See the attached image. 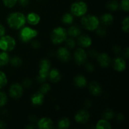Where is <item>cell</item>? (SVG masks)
I'll list each match as a JSON object with an SVG mask.
<instances>
[{
	"mask_svg": "<svg viewBox=\"0 0 129 129\" xmlns=\"http://www.w3.org/2000/svg\"><path fill=\"white\" fill-rule=\"evenodd\" d=\"M17 2L18 0H3L4 5L8 8H13Z\"/></svg>",
	"mask_w": 129,
	"mask_h": 129,
	"instance_id": "836d02e7",
	"label": "cell"
},
{
	"mask_svg": "<svg viewBox=\"0 0 129 129\" xmlns=\"http://www.w3.org/2000/svg\"><path fill=\"white\" fill-rule=\"evenodd\" d=\"M96 30L97 35H99V36L103 37L107 34V31L103 27H98Z\"/></svg>",
	"mask_w": 129,
	"mask_h": 129,
	"instance_id": "8d00e7d4",
	"label": "cell"
},
{
	"mask_svg": "<svg viewBox=\"0 0 129 129\" xmlns=\"http://www.w3.org/2000/svg\"><path fill=\"white\" fill-rule=\"evenodd\" d=\"M10 62V56L6 52H0V66H6Z\"/></svg>",
	"mask_w": 129,
	"mask_h": 129,
	"instance_id": "cb8c5ba5",
	"label": "cell"
},
{
	"mask_svg": "<svg viewBox=\"0 0 129 129\" xmlns=\"http://www.w3.org/2000/svg\"><path fill=\"white\" fill-rule=\"evenodd\" d=\"M89 91L93 95L98 96L102 93V89L99 83L96 81H92L89 84Z\"/></svg>",
	"mask_w": 129,
	"mask_h": 129,
	"instance_id": "9a60e30c",
	"label": "cell"
},
{
	"mask_svg": "<svg viewBox=\"0 0 129 129\" xmlns=\"http://www.w3.org/2000/svg\"><path fill=\"white\" fill-rule=\"evenodd\" d=\"M19 4L22 6H26L28 5L29 0H18Z\"/></svg>",
	"mask_w": 129,
	"mask_h": 129,
	"instance_id": "ab89813d",
	"label": "cell"
},
{
	"mask_svg": "<svg viewBox=\"0 0 129 129\" xmlns=\"http://www.w3.org/2000/svg\"><path fill=\"white\" fill-rule=\"evenodd\" d=\"M50 90V86L47 83H44V84H43L40 88V91L44 94H47Z\"/></svg>",
	"mask_w": 129,
	"mask_h": 129,
	"instance_id": "e575fe53",
	"label": "cell"
},
{
	"mask_svg": "<svg viewBox=\"0 0 129 129\" xmlns=\"http://www.w3.org/2000/svg\"><path fill=\"white\" fill-rule=\"evenodd\" d=\"M98 60L100 64L103 68H107L110 64L111 59L107 53H101L98 55Z\"/></svg>",
	"mask_w": 129,
	"mask_h": 129,
	"instance_id": "5bb4252c",
	"label": "cell"
},
{
	"mask_svg": "<svg viewBox=\"0 0 129 129\" xmlns=\"http://www.w3.org/2000/svg\"><path fill=\"white\" fill-rule=\"evenodd\" d=\"M81 30L80 28L77 25H73L71 26L68 31V34L71 37H78L79 35H81Z\"/></svg>",
	"mask_w": 129,
	"mask_h": 129,
	"instance_id": "44dd1931",
	"label": "cell"
},
{
	"mask_svg": "<svg viewBox=\"0 0 129 129\" xmlns=\"http://www.w3.org/2000/svg\"><path fill=\"white\" fill-rule=\"evenodd\" d=\"M6 127V124L3 121H0V129H4Z\"/></svg>",
	"mask_w": 129,
	"mask_h": 129,
	"instance_id": "7dc6e473",
	"label": "cell"
},
{
	"mask_svg": "<svg viewBox=\"0 0 129 129\" xmlns=\"http://www.w3.org/2000/svg\"><path fill=\"white\" fill-rule=\"evenodd\" d=\"M113 68L115 71L118 72H122L125 69L126 62L122 57H117L115 59L113 63Z\"/></svg>",
	"mask_w": 129,
	"mask_h": 129,
	"instance_id": "2e32d148",
	"label": "cell"
},
{
	"mask_svg": "<svg viewBox=\"0 0 129 129\" xmlns=\"http://www.w3.org/2000/svg\"><path fill=\"white\" fill-rule=\"evenodd\" d=\"M66 45L68 47L70 48V49H73L75 47L76 43L75 41L73 40L72 38H69V39H66Z\"/></svg>",
	"mask_w": 129,
	"mask_h": 129,
	"instance_id": "d590c367",
	"label": "cell"
},
{
	"mask_svg": "<svg viewBox=\"0 0 129 129\" xmlns=\"http://www.w3.org/2000/svg\"><path fill=\"white\" fill-rule=\"evenodd\" d=\"M48 77L49 78L50 80L53 83H57L61 79V74L59 70L55 68L50 70Z\"/></svg>",
	"mask_w": 129,
	"mask_h": 129,
	"instance_id": "ac0fdd59",
	"label": "cell"
},
{
	"mask_svg": "<svg viewBox=\"0 0 129 129\" xmlns=\"http://www.w3.org/2000/svg\"><path fill=\"white\" fill-rule=\"evenodd\" d=\"M7 84V77L5 73L0 71V89L6 86Z\"/></svg>",
	"mask_w": 129,
	"mask_h": 129,
	"instance_id": "4dcf8cb0",
	"label": "cell"
},
{
	"mask_svg": "<svg viewBox=\"0 0 129 129\" xmlns=\"http://www.w3.org/2000/svg\"><path fill=\"white\" fill-rule=\"evenodd\" d=\"M21 28L20 33V39L23 42H28L37 36L38 32L36 30L28 26Z\"/></svg>",
	"mask_w": 129,
	"mask_h": 129,
	"instance_id": "52a82bcc",
	"label": "cell"
},
{
	"mask_svg": "<svg viewBox=\"0 0 129 129\" xmlns=\"http://www.w3.org/2000/svg\"><path fill=\"white\" fill-rule=\"evenodd\" d=\"M101 21L103 24L105 25H110L113 23V16L110 13H105L101 17Z\"/></svg>",
	"mask_w": 129,
	"mask_h": 129,
	"instance_id": "603a6c76",
	"label": "cell"
},
{
	"mask_svg": "<svg viewBox=\"0 0 129 129\" xmlns=\"http://www.w3.org/2000/svg\"><path fill=\"white\" fill-rule=\"evenodd\" d=\"M113 52L115 53L116 54H118L120 52V47L119 46H115L113 49Z\"/></svg>",
	"mask_w": 129,
	"mask_h": 129,
	"instance_id": "7bdbcfd3",
	"label": "cell"
},
{
	"mask_svg": "<svg viewBox=\"0 0 129 129\" xmlns=\"http://www.w3.org/2000/svg\"><path fill=\"white\" fill-rule=\"evenodd\" d=\"M39 76L37 78V80L40 83H43L49 76L50 69V62L47 59H42L39 63Z\"/></svg>",
	"mask_w": 129,
	"mask_h": 129,
	"instance_id": "277c9868",
	"label": "cell"
},
{
	"mask_svg": "<svg viewBox=\"0 0 129 129\" xmlns=\"http://www.w3.org/2000/svg\"><path fill=\"white\" fill-rule=\"evenodd\" d=\"M26 21L25 16L20 12L11 13L7 18L8 25L15 30H18L23 27Z\"/></svg>",
	"mask_w": 129,
	"mask_h": 129,
	"instance_id": "6da1fadb",
	"label": "cell"
},
{
	"mask_svg": "<svg viewBox=\"0 0 129 129\" xmlns=\"http://www.w3.org/2000/svg\"><path fill=\"white\" fill-rule=\"evenodd\" d=\"M129 52H128V48H126L125 51L124 52V55L125 57H126V59H128V56H129Z\"/></svg>",
	"mask_w": 129,
	"mask_h": 129,
	"instance_id": "bcb514c9",
	"label": "cell"
},
{
	"mask_svg": "<svg viewBox=\"0 0 129 129\" xmlns=\"http://www.w3.org/2000/svg\"><path fill=\"white\" fill-rule=\"evenodd\" d=\"M70 126V120L66 117H63L59 120L58 122V127L59 128H68Z\"/></svg>",
	"mask_w": 129,
	"mask_h": 129,
	"instance_id": "484cf974",
	"label": "cell"
},
{
	"mask_svg": "<svg viewBox=\"0 0 129 129\" xmlns=\"http://www.w3.org/2000/svg\"><path fill=\"white\" fill-rule=\"evenodd\" d=\"M68 37V32L62 27H57L50 34V39L54 44H59L65 41Z\"/></svg>",
	"mask_w": 129,
	"mask_h": 129,
	"instance_id": "3957f363",
	"label": "cell"
},
{
	"mask_svg": "<svg viewBox=\"0 0 129 129\" xmlns=\"http://www.w3.org/2000/svg\"><path fill=\"white\" fill-rule=\"evenodd\" d=\"M74 83L79 88H84L87 84V80L85 77L82 75H77L74 78Z\"/></svg>",
	"mask_w": 129,
	"mask_h": 129,
	"instance_id": "ffe728a7",
	"label": "cell"
},
{
	"mask_svg": "<svg viewBox=\"0 0 129 129\" xmlns=\"http://www.w3.org/2000/svg\"><path fill=\"white\" fill-rule=\"evenodd\" d=\"M44 100V94L40 91L36 92L31 97V103L34 105H40L43 103Z\"/></svg>",
	"mask_w": 129,
	"mask_h": 129,
	"instance_id": "e0dca14e",
	"label": "cell"
},
{
	"mask_svg": "<svg viewBox=\"0 0 129 129\" xmlns=\"http://www.w3.org/2000/svg\"><path fill=\"white\" fill-rule=\"evenodd\" d=\"M26 20L29 24L31 25H36L40 22V17L38 14L35 13H30L27 15Z\"/></svg>",
	"mask_w": 129,
	"mask_h": 129,
	"instance_id": "d6986e66",
	"label": "cell"
},
{
	"mask_svg": "<svg viewBox=\"0 0 129 129\" xmlns=\"http://www.w3.org/2000/svg\"><path fill=\"white\" fill-rule=\"evenodd\" d=\"M122 29L125 33L128 34L129 31V17L126 16L122 22Z\"/></svg>",
	"mask_w": 129,
	"mask_h": 129,
	"instance_id": "f1b7e54d",
	"label": "cell"
},
{
	"mask_svg": "<svg viewBox=\"0 0 129 129\" xmlns=\"http://www.w3.org/2000/svg\"><path fill=\"white\" fill-rule=\"evenodd\" d=\"M96 129H111L112 126L108 120L105 119H102L97 122L96 125Z\"/></svg>",
	"mask_w": 129,
	"mask_h": 129,
	"instance_id": "7402d4cb",
	"label": "cell"
},
{
	"mask_svg": "<svg viewBox=\"0 0 129 129\" xmlns=\"http://www.w3.org/2000/svg\"><path fill=\"white\" fill-rule=\"evenodd\" d=\"M62 21L66 25H71L74 21V16L72 13H66L64 14L62 18Z\"/></svg>",
	"mask_w": 129,
	"mask_h": 129,
	"instance_id": "d4e9b609",
	"label": "cell"
},
{
	"mask_svg": "<svg viewBox=\"0 0 129 129\" xmlns=\"http://www.w3.org/2000/svg\"><path fill=\"white\" fill-rule=\"evenodd\" d=\"M16 46V41L10 35H3L0 37V49L4 52H11Z\"/></svg>",
	"mask_w": 129,
	"mask_h": 129,
	"instance_id": "5b68a950",
	"label": "cell"
},
{
	"mask_svg": "<svg viewBox=\"0 0 129 129\" xmlns=\"http://www.w3.org/2000/svg\"><path fill=\"white\" fill-rule=\"evenodd\" d=\"M74 118H75L76 122L78 123H86L89 120V113L86 110H81L77 112L76 114L75 115Z\"/></svg>",
	"mask_w": 129,
	"mask_h": 129,
	"instance_id": "30bf717a",
	"label": "cell"
},
{
	"mask_svg": "<svg viewBox=\"0 0 129 129\" xmlns=\"http://www.w3.org/2000/svg\"><path fill=\"white\" fill-rule=\"evenodd\" d=\"M74 60L78 65H82L85 63L87 59V54L85 50L82 48L76 49L74 54Z\"/></svg>",
	"mask_w": 129,
	"mask_h": 129,
	"instance_id": "9c48e42d",
	"label": "cell"
},
{
	"mask_svg": "<svg viewBox=\"0 0 129 129\" xmlns=\"http://www.w3.org/2000/svg\"><path fill=\"white\" fill-rule=\"evenodd\" d=\"M114 114V112L112 109H110V108H107V109H106L103 112V114H102V117H103V119L109 120H112L113 118Z\"/></svg>",
	"mask_w": 129,
	"mask_h": 129,
	"instance_id": "4316f807",
	"label": "cell"
},
{
	"mask_svg": "<svg viewBox=\"0 0 129 129\" xmlns=\"http://www.w3.org/2000/svg\"><path fill=\"white\" fill-rule=\"evenodd\" d=\"M57 56L58 59L63 62H68L71 59V54L67 48L60 47L57 51Z\"/></svg>",
	"mask_w": 129,
	"mask_h": 129,
	"instance_id": "8fae6325",
	"label": "cell"
},
{
	"mask_svg": "<svg viewBox=\"0 0 129 129\" xmlns=\"http://www.w3.org/2000/svg\"><path fill=\"white\" fill-rule=\"evenodd\" d=\"M10 95L14 99H18L22 96L23 89L22 86L18 83L12 84L10 88Z\"/></svg>",
	"mask_w": 129,
	"mask_h": 129,
	"instance_id": "ba28073f",
	"label": "cell"
},
{
	"mask_svg": "<svg viewBox=\"0 0 129 129\" xmlns=\"http://www.w3.org/2000/svg\"><path fill=\"white\" fill-rule=\"evenodd\" d=\"M31 84V81L28 78H26L25 80L23 81V86L25 88H28V87L30 86V85Z\"/></svg>",
	"mask_w": 129,
	"mask_h": 129,
	"instance_id": "f35d334b",
	"label": "cell"
},
{
	"mask_svg": "<svg viewBox=\"0 0 129 129\" xmlns=\"http://www.w3.org/2000/svg\"><path fill=\"white\" fill-rule=\"evenodd\" d=\"M38 127L40 129H50L54 127V123L50 118L44 117L40 118L38 122Z\"/></svg>",
	"mask_w": 129,
	"mask_h": 129,
	"instance_id": "4fadbf2b",
	"label": "cell"
},
{
	"mask_svg": "<svg viewBox=\"0 0 129 129\" xmlns=\"http://www.w3.org/2000/svg\"><path fill=\"white\" fill-rule=\"evenodd\" d=\"M121 10L125 11H129V0H122L120 4Z\"/></svg>",
	"mask_w": 129,
	"mask_h": 129,
	"instance_id": "d6a6232c",
	"label": "cell"
},
{
	"mask_svg": "<svg viewBox=\"0 0 129 129\" xmlns=\"http://www.w3.org/2000/svg\"><path fill=\"white\" fill-rule=\"evenodd\" d=\"M89 55L91 57H96V55H98V53L96 52V51L93 50L89 52Z\"/></svg>",
	"mask_w": 129,
	"mask_h": 129,
	"instance_id": "ee69618b",
	"label": "cell"
},
{
	"mask_svg": "<svg viewBox=\"0 0 129 129\" xmlns=\"http://www.w3.org/2000/svg\"><path fill=\"white\" fill-rule=\"evenodd\" d=\"M10 62L11 63V66L14 67H18L21 66V64H22L21 59L17 56H15L10 59Z\"/></svg>",
	"mask_w": 129,
	"mask_h": 129,
	"instance_id": "f546056e",
	"label": "cell"
},
{
	"mask_svg": "<svg viewBox=\"0 0 129 129\" xmlns=\"http://www.w3.org/2000/svg\"><path fill=\"white\" fill-rule=\"evenodd\" d=\"M5 32H6V30H5V26L1 25V24H0V37L5 35Z\"/></svg>",
	"mask_w": 129,
	"mask_h": 129,
	"instance_id": "60d3db41",
	"label": "cell"
},
{
	"mask_svg": "<svg viewBox=\"0 0 129 129\" xmlns=\"http://www.w3.org/2000/svg\"><path fill=\"white\" fill-rule=\"evenodd\" d=\"M88 11V6L84 1H78L71 6V12L76 16H83Z\"/></svg>",
	"mask_w": 129,
	"mask_h": 129,
	"instance_id": "8992f818",
	"label": "cell"
},
{
	"mask_svg": "<svg viewBox=\"0 0 129 129\" xmlns=\"http://www.w3.org/2000/svg\"><path fill=\"white\" fill-rule=\"evenodd\" d=\"M117 119L120 121L123 120H124V117H123V114H122V113H118V115H117Z\"/></svg>",
	"mask_w": 129,
	"mask_h": 129,
	"instance_id": "f6af8a7d",
	"label": "cell"
},
{
	"mask_svg": "<svg viewBox=\"0 0 129 129\" xmlns=\"http://www.w3.org/2000/svg\"><path fill=\"white\" fill-rule=\"evenodd\" d=\"M26 128H34V127H33V126L29 125V126H27V127H26Z\"/></svg>",
	"mask_w": 129,
	"mask_h": 129,
	"instance_id": "c3c4849f",
	"label": "cell"
},
{
	"mask_svg": "<svg viewBox=\"0 0 129 129\" xmlns=\"http://www.w3.org/2000/svg\"><path fill=\"white\" fill-rule=\"evenodd\" d=\"M31 45H32L33 47L35 48V49H39V48L40 47V43L38 41H37V40H34V41H33L32 43H31Z\"/></svg>",
	"mask_w": 129,
	"mask_h": 129,
	"instance_id": "b9f144b4",
	"label": "cell"
},
{
	"mask_svg": "<svg viewBox=\"0 0 129 129\" xmlns=\"http://www.w3.org/2000/svg\"><path fill=\"white\" fill-rule=\"evenodd\" d=\"M82 25L86 30L93 31L99 26V19L94 15H83L81 20Z\"/></svg>",
	"mask_w": 129,
	"mask_h": 129,
	"instance_id": "7a4b0ae2",
	"label": "cell"
},
{
	"mask_svg": "<svg viewBox=\"0 0 129 129\" xmlns=\"http://www.w3.org/2000/svg\"><path fill=\"white\" fill-rule=\"evenodd\" d=\"M7 95L4 92L0 91V107H3L7 103Z\"/></svg>",
	"mask_w": 129,
	"mask_h": 129,
	"instance_id": "1f68e13d",
	"label": "cell"
},
{
	"mask_svg": "<svg viewBox=\"0 0 129 129\" xmlns=\"http://www.w3.org/2000/svg\"><path fill=\"white\" fill-rule=\"evenodd\" d=\"M85 68L88 71L91 72L94 71V66L91 64V63H87L85 66Z\"/></svg>",
	"mask_w": 129,
	"mask_h": 129,
	"instance_id": "74e56055",
	"label": "cell"
},
{
	"mask_svg": "<svg viewBox=\"0 0 129 129\" xmlns=\"http://www.w3.org/2000/svg\"><path fill=\"white\" fill-rule=\"evenodd\" d=\"M78 44L81 47L83 48H88L91 46L92 44V40L88 35H79L78 38Z\"/></svg>",
	"mask_w": 129,
	"mask_h": 129,
	"instance_id": "7c38bea8",
	"label": "cell"
},
{
	"mask_svg": "<svg viewBox=\"0 0 129 129\" xmlns=\"http://www.w3.org/2000/svg\"><path fill=\"white\" fill-rule=\"evenodd\" d=\"M119 7L118 3L116 0H110L107 3V8L112 11H116Z\"/></svg>",
	"mask_w": 129,
	"mask_h": 129,
	"instance_id": "83f0119b",
	"label": "cell"
}]
</instances>
